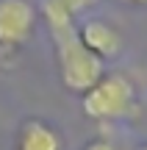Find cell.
Returning <instances> with one entry per match:
<instances>
[{
    "mask_svg": "<svg viewBox=\"0 0 147 150\" xmlns=\"http://www.w3.org/2000/svg\"><path fill=\"white\" fill-rule=\"evenodd\" d=\"M50 3H56L58 8H64L67 14H72V17H78L83 8H89V6L94 3V0H50Z\"/></svg>",
    "mask_w": 147,
    "mask_h": 150,
    "instance_id": "6",
    "label": "cell"
},
{
    "mask_svg": "<svg viewBox=\"0 0 147 150\" xmlns=\"http://www.w3.org/2000/svg\"><path fill=\"white\" fill-rule=\"evenodd\" d=\"M83 114L92 120H122L133 111L136 95L125 75H103L89 92H83Z\"/></svg>",
    "mask_w": 147,
    "mask_h": 150,
    "instance_id": "2",
    "label": "cell"
},
{
    "mask_svg": "<svg viewBox=\"0 0 147 150\" xmlns=\"http://www.w3.org/2000/svg\"><path fill=\"white\" fill-rule=\"evenodd\" d=\"M139 150H147V145H142V147H139Z\"/></svg>",
    "mask_w": 147,
    "mask_h": 150,
    "instance_id": "9",
    "label": "cell"
},
{
    "mask_svg": "<svg viewBox=\"0 0 147 150\" xmlns=\"http://www.w3.org/2000/svg\"><path fill=\"white\" fill-rule=\"evenodd\" d=\"M125 3H139V6H147V0H125Z\"/></svg>",
    "mask_w": 147,
    "mask_h": 150,
    "instance_id": "8",
    "label": "cell"
},
{
    "mask_svg": "<svg viewBox=\"0 0 147 150\" xmlns=\"http://www.w3.org/2000/svg\"><path fill=\"white\" fill-rule=\"evenodd\" d=\"M39 11L31 0H0V45L17 47L33 36Z\"/></svg>",
    "mask_w": 147,
    "mask_h": 150,
    "instance_id": "3",
    "label": "cell"
},
{
    "mask_svg": "<svg viewBox=\"0 0 147 150\" xmlns=\"http://www.w3.org/2000/svg\"><path fill=\"white\" fill-rule=\"evenodd\" d=\"M56 42V53H58V70L61 81L70 92H89L100 78L106 75V67L92 50H86L78 39V25L67 33L53 36Z\"/></svg>",
    "mask_w": 147,
    "mask_h": 150,
    "instance_id": "1",
    "label": "cell"
},
{
    "mask_svg": "<svg viewBox=\"0 0 147 150\" xmlns=\"http://www.w3.org/2000/svg\"><path fill=\"white\" fill-rule=\"evenodd\" d=\"M83 150H114V145H111V142H106V139H94V142H89Z\"/></svg>",
    "mask_w": 147,
    "mask_h": 150,
    "instance_id": "7",
    "label": "cell"
},
{
    "mask_svg": "<svg viewBox=\"0 0 147 150\" xmlns=\"http://www.w3.org/2000/svg\"><path fill=\"white\" fill-rule=\"evenodd\" d=\"M78 39H81V45L86 50H92L100 61L114 59L122 50L120 31H117L114 25H108L106 20H94V17L92 20H83L81 25H78Z\"/></svg>",
    "mask_w": 147,
    "mask_h": 150,
    "instance_id": "4",
    "label": "cell"
},
{
    "mask_svg": "<svg viewBox=\"0 0 147 150\" xmlns=\"http://www.w3.org/2000/svg\"><path fill=\"white\" fill-rule=\"evenodd\" d=\"M20 150H61V136L42 120H25L20 128Z\"/></svg>",
    "mask_w": 147,
    "mask_h": 150,
    "instance_id": "5",
    "label": "cell"
}]
</instances>
